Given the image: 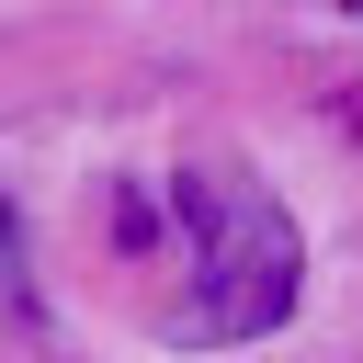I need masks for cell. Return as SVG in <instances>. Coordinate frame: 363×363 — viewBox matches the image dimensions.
I'll use <instances>...</instances> for the list:
<instances>
[{
	"label": "cell",
	"instance_id": "obj_1",
	"mask_svg": "<svg viewBox=\"0 0 363 363\" xmlns=\"http://www.w3.org/2000/svg\"><path fill=\"white\" fill-rule=\"evenodd\" d=\"M182 227H193V306L170 318V340H261L295 318V284H306V238L295 216L250 182V170H193L182 193Z\"/></svg>",
	"mask_w": 363,
	"mask_h": 363
},
{
	"label": "cell",
	"instance_id": "obj_2",
	"mask_svg": "<svg viewBox=\"0 0 363 363\" xmlns=\"http://www.w3.org/2000/svg\"><path fill=\"white\" fill-rule=\"evenodd\" d=\"M340 11H363V0H340Z\"/></svg>",
	"mask_w": 363,
	"mask_h": 363
}]
</instances>
